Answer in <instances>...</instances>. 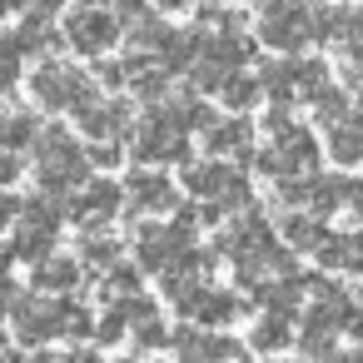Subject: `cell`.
I'll list each match as a JSON object with an SVG mask.
<instances>
[{"label": "cell", "mask_w": 363, "mask_h": 363, "mask_svg": "<svg viewBox=\"0 0 363 363\" xmlns=\"http://www.w3.org/2000/svg\"><path fill=\"white\" fill-rule=\"evenodd\" d=\"M30 95L40 110H70V115H85L90 105H100V85L95 75L75 70V65H60V60H45L35 65L30 75Z\"/></svg>", "instance_id": "cell-2"}, {"label": "cell", "mask_w": 363, "mask_h": 363, "mask_svg": "<svg viewBox=\"0 0 363 363\" xmlns=\"http://www.w3.org/2000/svg\"><path fill=\"white\" fill-rule=\"evenodd\" d=\"M189 80H194V90H214V95H224V85L234 80V70H224V65H214V60H199V65L189 70Z\"/></svg>", "instance_id": "cell-34"}, {"label": "cell", "mask_w": 363, "mask_h": 363, "mask_svg": "<svg viewBox=\"0 0 363 363\" xmlns=\"http://www.w3.org/2000/svg\"><path fill=\"white\" fill-rule=\"evenodd\" d=\"M333 338H338V328H323V323H313V318H303V333H298V348H303V358H308V363H333V358H338V348H333Z\"/></svg>", "instance_id": "cell-27"}, {"label": "cell", "mask_w": 363, "mask_h": 363, "mask_svg": "<svg viewBox=\"0 0 363 363\" xmlns=\"http://www.w3.org/2000/svg\"><path fill=\"white\" fill-rule=\"evenodd\" d=\"M323 150H328V160L333 164H363V125L358 120H348V125H333V130H323Z\"/></svg>", "instance_id": "cell-18"}, {"label": "cell", "mask_w": 363, "mask_h": 363, "mask_svg": "<svg viewBox=\"0 0 363 363\" xmlns=\"http://www.w3.org/2000/svg\"><path fill=\"white\" fill-rule=\"evenodd\" d=\"M21 60H26V55H21V50H16V45L6 40V70H0V85H6V90H11V85L21 80Z\"/></svg>", "instance_id": "cell-42"}, {"label": "cell", "mask_w": 363, "mask_h": 363, "mask_svg": "<svg viewBox=\"0 0 363 363\" xmlns=\"http://www.w3.org/2000/svg\"><path fill=\"white\" fill-rule=\"evenodd\" d=\"M313 11V6H308ZM308 11L298 16H274V21H259V40L269 50H279L284 60H298L303 45H313V26H308Z\"/></svg>", "instance_id": "cell-10"}, {"label": "cell", "mask_w": 363, "mask_h": 363, "mask_svg": "<svg viewBox=\"0 0 363 363\" xmlns=\"http://www.w3.org/2000/svg\"><path fill=\"white\" fill-rule=\"evenodd\" d=\"M65 303V338H75V343H85V338H95V328H100V318L85 308V303H75V298H60Z\"/></svg>", "instance_id": "cell-33"}, {"label": "cell", "mask_w": 363, "mask_h": 363, "mask_svg": "<svg viewBox=\"0 0 363 363\" xmlns=\"http://www.w3.org/2000/svg\"><path fill=\"white\" fill-rule=\"evenodd\" d=\"M6 40H11L21 55H55L60 45H70L65 35H55V30H50V16H40V11H30V16L6 35Z\"/></svg>", "instance_id": "cell-11"}, {"label": "cell", "mask_w": 363, "mask_h": 363, "mask_svg": "<svg viewBox=\"0 0 363 363\" xmlns=\"http://www.w3.org/2000/svg\"><path fill=\"white\" fill-rule=\"evenodd\" d=\"M125 194H130V214H164V209H179V189L160 174V169H135L125 179Z\"/></svg>", "instance_id": "cell-9"}, {"label": "cell", "mask_w": 363, "mask_h": 363, "mask_svg": "<svg viewBox=\"0 0 363 363\" xmlns=\"http://www.w3.org/2000/svg\"><path fill=\"white\" fill-rule=\"evenodd\" d=\"M294 343V328H289V318H279V313H264L259 323H254V333H249V348H259V353H279V348H289Z\"/></svg>", "instance_id": "cell-26"}, {"label": "cell", "mask_w": 363, "mask_h": 363, "mask_svg": "<svg viewBox=\"0 0 363 363\" xmlns=\"http://www.w3.org/2000/svg\"><path fill=\"white\" fill-rule=\"evenodd\" d=\"M298 65L303 60H264L259 65V85H264V95L274 100V105H289L294 110V100H298Z\"/></svg>", "instance_id": "cell-16"}, {"label": "cell", "mask_w": 363, "mask_h": 363, "mask_svg": "<svg viewBox=\"0 0 363 363\" xmlns=\"http://www.w3.org/2000/svg\"><path fill=\"white\" fill-rule=\"evenodd\" d=\"M239 363H244V358H239Z\"/></svg>", "instance_id": "cell-53"}, {"label": "cell", "mask_w": 363, "mask_h": 363, "mask_svg": "<svg viewBox=\"0 0 363 363\" xmlns=\"http://www.w3.org/2000/svg\"><path fill=\"white\" fill-rule=\"evenodd\" d=\"M130 150H135L140 169H155V164H179V169H189V164H194L189 135L179 130V120H174L169 105L140 115V125H135V135H130Z\"/></svg>", "instance_id": "cell-1"}, {"label": "cell", "mask_w": 363, "mask_h": 363, "mask_svg": "<svg viewBox=\"0 0 363 363\" xmlns=\"http://www.w3.org/2000/svg\"><path fill=\"white\" fill-rule=\"evenodd\" d=\"M60 6H65V0H35V11H40V16H55Z\"/></svg>", "instance_id": "cell-45"}, {"label": "cell", "mask_w": 363, "mask_h": 363, "mask_svg": "<svg viewBox=\"0 0 363 363\" xmlns=\"http://www.w3.org/2000/svg\"><path fill=\"white\" fill-rule=\"evenodd\" d=\"M65 363H100V353H95V348H70Z\"/></svg>", "instance_id": "cell-44"}, {"label": "cell", "mask_w": 363, "mask_h": 363, "mask_svg": "<svg viewBox=\"0 0 363 363\" xmlns=\"http://www.w3.org/2000/svg\"><path fill=\"white\" fill-rule=\"evenodd\" d=\"M169 110H174V120H179V130H184V135H189V130H204V135H209V130H219V115H214L204 100H194V95L174 100Z\"/></svg>", "instance_id": "cell-28"}, {"label": "cell", "mask_w": 363, "mask_h": 363, "mask_svg": "<svg viewBox=\"0 0 363 363\" xmlns=\"http://www.w3.org/2000/svg\"><path fill=\"white\" fill-rule=\"evenodd\" d=\"M308 105H313V120H318L323 130H333V125H348V95H343V90H333V85H328V90H318Z\"/></svg>", "instance_id": "cell-29"}, {"label": "cell", "mask_w": 363, "mask_h": 363, "mask_svg": "<svg viewBox=\"0 0 363 363\" xmlns=\"http://www.w3.org/2000/svg\"><path fill=\"white\" fill-rule=\"evenodd\" d=\"M239 169H229L224 160H194L189 169H179V184L204 204V199H219L224 189H229V179H234Z\"/></svg>", "instance_id": "cell-12"}, {"label": "cell", "mask_w": 363, "mask_h": 363, "mask_svg": "<svg viewBox=\"0 0 363 363\" xmlns=\"http://www.w3.org/2000/svg\"><path fill=\"white\" fill-rule=\"evenodd\" d=\"M358 179H348V174H313V199H308V214L313 219H328L333 209H343V204H353L358 199Z\"/></svg>", "instance_id": "cell-14"}, {"label": "cell", "mask_w": 363, "mask_h": 363, "mask_svg": "<svg viewBox=\"0 0 363 363\" xmlns=\"http://www.w3.org/2000/svg\"><path fill=\"white\" fill-rule=\"evenodd\" d=\"M254 50H259L254 35H209L204 60H214V65H224V70H239V65L254 60Z\"/></svg>", "instance_id": "cell-19"}, {"label": "cell", "mask_w": 363, "mask_h": 363, "mask_svg": "<svg viewBox=\"0 0 363 363\" xmlns=\"http://www.w3.org/2000/svg\"><path fill=\"white\" fill-rule=\"evenodd\" d=\"M6 313H11V328L21 338V348H40L50 338H65V303H45V298H26L21 284H11L6 294Z\"/></svg>", "instance_id": "cell-3"}, {"label": "cell", "mask_w": 363, "mask_h": 363, "mask_svg": "<svg viewBox=\"0 0 363 363\" xmlns=\"http://www.w3.org/2000/svg\"><path fill=\"white\" fill-rule=\"evenodd\" d=\"M274 145H279V155L289 160V169H294V174L313 169V164H318V155H323V150H318V140H313V130H303V125H294V130H289L284 140H274Z\"/></svg>", "instance_id": "cell-21"}, {"label": "cell", "mask_w": 363, "mask_h": 363, "mask_svg": "<svg viewBox=\"0 0 363 363\" xmlns=\"http://www.w3.org/2000/svg\"><path fill=\"white\" fill-rule=\"evenodd\" d=\"M75 125H80V135L85 140H95V145H120V140H130L135 135V105L130 100H100V105H90L85 115H75Z\"/></svg>", "instance_id": "cell-7"}, {"label": "cell", "mask_w": 363, "mask_h": 363, "mask_svg": "<svg viewBox=\"0 0 363 363\" xmlns=\"http://www.w3.org/2000/svg\"><path fill=\"white\" fill-rule=\"evenodd\" d=\"M85 155H90V169H120V160H125L120 145H90Z\"/></svg>", "instance_id": "cell-41"}, {"label": "cell", "mask_w": 363, "mask_h": 363, "mask_svg": "<svg viewBox=\"0 0 363 363\" xmlns=\"http://www.w3.org/2000/svg\"><path fill=\"white\" fill-rule=\"evenodd\" d=\"M120 35H125V26L115 21V11H85V6H75L65 16V40H70L75 55H105V50H115Z\"/></svg>", "instance_id": "cell-5"}, {"label": "cell", "mask_w": 363, "mask_h": 363, "mask_svg": "<svg viewBox=\"0 0 363 363\" xmlns=\"http://www.w3.org/2000/svg\"><path fill=\"white\" fill-rule=\"evenodd\" d=\"M130 363H135V358H130Z\"/></svg>", "instance_id": "cell-52"}, {"label": "cell", "mask_w": 363, "mask_h": 363, "mask_svg": "<svg viewBox=\"0 0 363 363\" xmlns=\"http://www.w3.org/2000/svg\"><path fill=\"white\" fill-rule=\"evenodd\" d=\"M125 328H130V318H125L120 308H110V313L100 318V328H95V343H100V348H110V343H120V338H125Z\"/></svg>", "instance_id": "cell-39"}, {"label": "cell", "mask_w": 363, "mask_h": 363, "mask_svg": "<svg viewBox=\"0 0 363 363\" xmlns=\"http://www.w3.org/2000/svg\"><path fill=\"white\" fill-rule=\"evenodd\" d=\"M219 204H224V214H234V219H239V214H249V209H254V189H249V179H244V174H234V179H229V189L219 194Z\"/></svg>", "instance_id": "cell-35"}, {"label": "cell", "mask_w": 363, "mask_h": 363, "mask_svg": "<svg viewBox=\"0 0 363 363\" xmlns=\"http://www.w3.org/2000/svg\"><path fill=\"white\" fill-rule=\"evenodd\" d=\"M26 6H30V0H6V11H11V16H21Z\"/></svg>", "instance_id": "cell-47"}, {"label": "cell", "mask_w": 363, "mask_h": 363, "mask_svg": "<svg viewBox=\"0 0 363 363\" xmlns=\"http://www.w3.org/2000/svg\"><path fill=\"white\" fill-rule=\"evenodd\" d=\"M125 40H130V50H135V55H164V45L174 40V30H169L160 16H150V21L130 26V30H125Z\"/></svg>", "instance_id": "cell-24"}, {"label": "cell", "mask_w": 363, "mask_h": 363, "mask_svg": "<svg viewBox=\"0 0 363 363\" xmlns=\"http://www.w3.org/2000/svg\"><path fill=\"white\" fill-rule=\"evenodd\" d=\"M80 264H85V269H115V264H120V239H115L110 229L80 234Z\"/></svg>", "instance_id": "cell-25"}, {"label": "cell", "mask_w": 363, "mask_h": 363, "mask_svg": "<svg viewBox=\"0 0 363 363\" xmlns=\"http://www.w3.org/2000/svg\"><path fill=\"white\" fill-rule=\"evenodd\" d=\"M313 0H259V21H274V16H298L308 11Z\"/></svg>", "instance_id": "cell-40"}, {"label": "cell", "mask_w": 363, "mask_h": 363, "mask_svg": "<svg viewBox=\"0 0 363 363\" xmlns=\"http://www.w3.org/2000/svg\"><path fill=\"white\" fill-rule=\"evenodd\" d=\"M174 358L179 363H234L239 343L229 333H209L199 323H184V328H174Z\"/></svg>", "instance_id": "cell-8"}, {"label": "cell", "mask_w": 363, "mask_h": 363, "mask_svg": "<svg viewBox=\"0 0 363 363\" xmlns=\"http://www.w3.org/2000/svg\"><path fill=\"white\" fill-rule=\"evenodd\" d=\"M179 313H184L189 323H199V328L219 333L224 323L244 318V298H239V294H224V289H209V284H194V289L184 294Z\"/></svg>", "instance_id": "cell-6"}, {"label": "cell", "mask_w": 363, "mask_h": 363, "mask_svg": "<svg viewBox=\"0 0 363 363\" xmlns=\"http://www.w3.org/2000/svg\"><path fill=\"white\" fill-rule=\"evenodd\" d=\"M353 214H358V229H363V189H358V199H353Z\"/></svg>", "instance_id": "cell-49"}, {"label": "cell", "mask_w": 363, "mask_h": 363, "mask_svg": "<svg viewBox=\"0 0 363 363\" xmlns=\"http://www.w3.org/2000/svg\"><path fill=\"white\" fill-rule=\"evenodd\" d=\"M6 363H30V358H26L21 348H11V353H6Z\"/></svg>", "instance_id": "cell-48"}, {"label": "cell", "mask_w": 363, "mask_h": 363, "mask_svg": "<svg viewBox=\"0 0 363 363\" xmlns=\"http://www.w3.org/2000/svg\"><path fill=\"white\" fill-rule=\"evenodd\" d=\"M85 11H105V6H120V0H80Z\"/></svg>", "instance_id": "cell-46"}, {"label": "cell", "mask_w": 363, "mask_h": 363, "mask_svg": "<svg viewBox=\"0 0 363 363\" xmlns=\"http://www.w3.org/2000/svg\"><path fill=\"white\" fill-rule=\"evenodd\" d=\"M279 234H284V244L289 249H318L323 239H328V229H323V219H313V214H279Z\"/></svg>", "instance_id": "cell-22"}, {"label": "cell", "mask_w": 363, "mask_h": 363, "mask_svg": "<svg viewBox=\"0 0 363 363\" xmlns=\"http://www.w3.org/2000/svg\"><path fill=\"white\" fill-rule=\"evenodd\" d=\"M184 249H194V234L179 224H140L135 229V259H140V269H150L160 279L179 269Z\"/></svg>", "instance_id": "cell-4"}, {"label": "cell", "mask_w": 363, "mask_h": 363, "mask_svg": "<svg viewBox=\"0 0 363 363\" xmlns=\"http://www.w3.org/2000/svg\"><path fill=\"white\" fill-rule=\"evenodd\" d=\"M130 75H135L130 60H100L95 65V85L100 90H120V85H130Z\"/></svg>", "instance_id": "cell-36"}, {"label": "cell", "mask_w": 363, "mask_h": 363, "mask_svg": "<svg viewBox=\"0 0 363 363\" xmlns=\"http://www.w3.org/2000/svg\"><path fill=\"white\" fill-rule=\"evenodd\" d=\"M313 259H318V269H343L348 274V264H353V234H328L313 249Z\"/></svg>", "instance_id": "cell-30"}, {"label": "cell", "mask_w": 363, "mask_h": 363, "mask_svg": "<svg viewBox=\"0 0 363 363\" xmlns=\"http://www.w3.org/2000/svg\"><path fill=\"white\" fill-rule=\"evenodd\" d=\"M140 294V269H130V264H115L110 274H105V284H100V298H135Z\"/></svg>", "instance_id": "cell-32"}, {"label": "cell", "mask_w": 363, "mask_h": 363, "mask_svg": "<svg viewBox=\"0 0 363 363\" xmlns=\"http://www.w3.org/2000/svg\"><path fill=\"white\" fill-rule=\"evenodd\" d=\"M115 308H120V313H125V318H130L135 328H140V323H155V318H160L155 298H145V294H135V298H125V303H115Z\"/></svg>", "instance_id": "cell-38"}, {"label": "cell", "mask_w": 363, "mask_h": 363, "mask_svg": "<svg viewBox=\"0 0 363 363\" xmlns=\"http://www.w3.org/2000/svg\"><path fill=\"white\" fill-rule=\"evenodd\" d=\"M259 95H264V85H259V75H234L229 85H224V105L239 115V110H249V105H259Z\"/></svg>", "instance_id": "cell-31"}, {"label": "cell", "mask_w": 363, "mask_h": 363, "mask_svg": "<svg viewBox=\"0 0 363 363\" xmlns=\"http://www.w3.org/2000/svg\"><path fill=\"white\" fill-rule=\"evenodd\" d=\"M130 65H135V75H130L135 100H145V105L160 110V100L169 95V70H164L160 60H150V55H130Z\"/></svg>", "instance_id": "cell-17"}, {"label": "cell", "mask_w": 363, "mask_h": 363, "mask_svg": "<svg viewBox=\"0 0 363 363\" xmlns=\"http://www.w3.org/2000/svg\"><path fill=\"white\" fill-rule=\"evenodd\" d=\"M303 289H308V279H279V284H264L254 298H259L269 313H279V318H294V313H298V298H303Z\"/></svg>", "instance_id": "cell-23"}, {"label": "cell", "mask_w": 363, "mask_h": 363, "mask_svg": "<svg viewBox=\"0 0 363 363\" xmlns=\"http://www.w3.org/2000/svg\"><path fill=\"white\" fill-rule=\"evenodd\" d=\"M294 363H308V358H294Z\"/></svg>", "instance_id": "cell-51"}, {"label": "cell", "mask_w": 363, "mask_h": 363, "mask_svg": "<svg viewBox=\"0 0 363 363\" xmlns=\"http://www.w3.org/2000/svg\"><path fill=\"white\" fill-rule=\"evenodd\" d=\"M204 150H209V155H239V160H254V155H259V150H254V125H249L244 115L219 120V130L204 135Z\"/></svg>", "instance_id": "cell-15"}, {"label": "cell", "mask_w": 363, "mask_h": 363, "mask_svg": "<svg viewBox=\"0 0 363 363\" xmlns=\"http://www.w3.org/2000/svg\"><path fill=\"white\" fill-rule=\"evenodd\" d=\"M30 363H65V358H50V353H35Z\"/></svg>", "instance_id": "cell-50"}, {"label": "cell", "mask_w": 363, "mask_h": 363, "mask_svg": "<svg viewBox=\"0 0 363 363\" xmlns=\"http://www.w3.org/2000/svg\"><path fill=\"white\" fill-rule=\"evenodd\" d=\"M135 348H145V353H155V348H174V333L155 318V323H140L135 328Z\"/></svg>", "instance_id": "cell-37"}, {"label": "cell", "mask_w": 363, "mask_h": 363, "mask_svg": "<svg viewBox=\"0 0 363 363\" xmlns=\"http://www.w3.org/2000/svg\"><path fill=\"white\" fill-rule=\"evenodd\" d=\"M85 264L80 259H65V254H55L50 264H40V269H30V284H35V294H75L80 284H85Z\"/></svg>", "instance_id": "cell-13"}, {"label": "cell", "mask_w": 363, "mask_h": 363, "mask_svg": "<svg viewBox=\"0 0 363 363\" xmlns=\"http://www.w3.org/2000/svg\"><path fill=\"white\" fill-rule=\"evenodd\" d=\"M40 115L26 110V105H11V120H6V155H21V150H35L40 145Z\"/></svg>", "instance_id": "cell-20"}, {"label": "cell", "mask_w": 363, "mask_h": 363, "mask_svg": "<svg viewBox=\"0 0 363 363\" xmlns=\"http://www.w3.org/2000/svg\"><path fill=\"white\" fill-rule=\"evenodd\" d=\"M21 169H26V160H21V155H6V160H0V184H6V189H16Z\"/></svg>", "instance_id": "cell-43"}]
</instances>
